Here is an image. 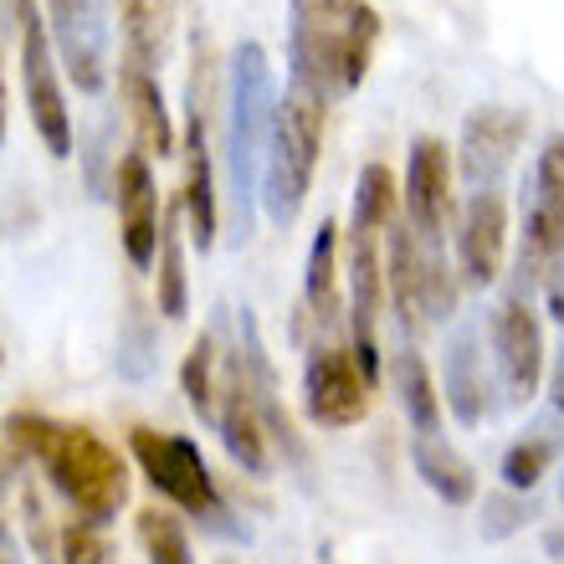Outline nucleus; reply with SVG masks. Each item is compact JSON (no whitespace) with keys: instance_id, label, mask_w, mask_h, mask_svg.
I'll return each mask as SVG.
<instances>
[{"instance_id":"aec40b11","label":"nucleus","mask_w":564,"mask_h":564,"mask_svg":"<svg viewBox=\"0 0 564 564\" xmlns=\"http://www.w3.org/2000/svg\"><path fill=\"white\" fill-rule=\"evenodd\" d=\"M119 93H123V108H129V123H134V139H139V154H175V123H170V108H164V93H160V77L123 62V77H119Z\"/></svg>"},{"instance_id":"4be33fe9","label":"nucleus","mask_w":564,"mask_h":564,"mask_svg":"<svg viewBox=\"0 0 564 564\" xmlns=\"http://www.w3.org/2000/svg\"><path fill=\"white\" fill-rule=\"evenodd\" d=\"M180 216L185 206H170L160 216V288H154V303L170 324H180L191 313V278H185V231H180Z\"/></svg>"},{"instance_id":"a878e982","label":"nucleus","mask_w":564,"mask_h":564,"mask_svg":"<svg viewBox=\"0 0 564 564\" xmlns=\"http://www.w3.org/2000/svg\"><path fill=\"white\" fill-rule=\"evenodd\" d=\"M134 534H139V550H144L149 564H195L185 523H180L175 513H164V508H139Z\"/></svg>"},{"instance_id":"e433bc0d","label":"nucleus","mask_w":564,"mask_h":564,"mask_svg":"<svg viewBox=\"0 0 564 564\" xmlns=\"http://www.w3.org/2000/svg\"><path fill=\"white\" fill-rule=\"evenodd\" d=\"M560 503H564V477H560Z\"/></svg>"},{"instance_id":"bb28decb","label":"nucleus","mask_w":564,"mask_h":564,"mask_svg":"<svg viewBox=\"0 0 564 564\" xmlns=\"http://www.w3.org/2000/svg\"><path fill=\"white\" fill-rule=\"evenodd\" d=\"M395 216V175L390 164H365L355 180V216H349V231H380Z\"/></svg>"},{"instance_id":"0eeeda50","label":"nucleus","mask_w":564,"mask_h":564,"mask_svg":"<svg viewBox=\"0 0 564 564\" xmlns=\"http://www.w3.org/2000/svg\"><path fill=\"white\" fill-rule=\"evenodd\" d=\"M370 380L359 375L355 355L339 349V344H318L308 349V365H303V411H308L313 426H359L370 416Z\"/></svg>"},{"instance_id":"b1692460","label":"nucleus","mask_w":564,"mask_h":564,"mask_svg":"<svg viewBox=\"0 0 564 564\" xmlns=\"http://www.w3.org/2000/svg\"><path fill=\"white\" fill-rule=\"evenodd\" d=\"M180 390L200 421L216 426V401H221V355H216V334H200L191 355L180 359Z\"/></svg>"},{"instance_id":"2eb2a0df","label":"nucleus","mask_w":564,"mask_h":564,"mask_svg":"<svg viewBox=\"0 0 564 564\" xmlns=\"http://www.w3.org/2000/svg\"><path fill=\"white\" fill-rule=\"evenodd\" d=\"M508 247V200L503 191H473L457 226V268L473 288H488L503 272Z\"/></svg>"},{"instance_id":"f257e3e1","label":"nucleus","mask_w":564,"mask_h":564,"mask_svg":"<svg viewBox=\"0 0 564 564\" xmlns=\"http://www.w3.org/2000/svg\"><path fill=\"white\" fill-rule=\"evenodd\" d=\"M6 446L21 457L42 462L52 488L73 503L83 523H113L129 503V473L123 457L93 426H67V421L36 416V411H11L6 416Z\"/></svg>"},{"instance_id":"ea45409f","label":"nucleus","mask_w":564,"mask_h":564,"mask_svg":"<svg viewBox=\"0 0 564 564\" xmlns=\"http://www.w3.org/2000/svg\"><path fill=\"white\" fill-rule=\"evenodd\" d=\"M0 365H6V355H0Z\"/></svg>"},{"instance_id":"393cba45","label":"nucleus","mask_w":564,"mask_h":564,"mask_svg":"<svg viewBox=\"0 0 564 564\" xmlns=\"http://www.w3.org/2000/svg\"><path fill=\"white\" fill-rule=\"evenodd\" d=\"M334 282H339V226L324 221L313 231L308 272H303V303H308V313L318 324L334 318Z\"/></svg>"},{"instance_id":"9d476101","label":"nucleus","mask_w":564,"mask_h":564,"mask_svg":"<svg viewBox=\"0 0 564 564\" xmlns=\"http://www.w3.org/2000/svg\"><path fill=\"white\" fill-rule=\"evenodd\" d=\"M46 36L57 46L62 67L77 83V93H104V21L93 0H46Z\"/></svg>"},{"instance_id":"20e7f679","label":"nucleus","mask_w":564,"mask_h":564,"mask_svg":"<svg viewBox=\"0 0 564 564\" xmlns=\"http://www.w3.org/2000/svg\"><path fill=\"white\" fill-rule=\"evenodd\" d=\"M324 119H328L324 98L297 88L282 93L268 139V160H262V191H257L262 210L278 226H293L313 191V170H318V149H324Z\"/></svg>"},{"instance_id":"412c9836","label":"nucleus","mask_w":564,"mask_h":564,"mask_svg":"<svg viewBox=\"0 0 564 564\" xmlns=\"http://www.w3.org/2000/svg\"><path fill=\"white\" fill-rule=\"evenodd\" d=\"M411 467L446 508H467L477 498V473L457 446H446L442 436H416L411 442Z\"/></svg>"},{"instance_id":"f704fd0d","label":"nucleus","mask_w":564,"mask_h":564,"mask_svg":"<svg viewBox=\"0 0 564 564\" xmlns=\"http://www.w3.org/2000/svg\"><path fill=\"white\" fill-rule=\"evenodd\" d=\"M0 144H6V73H0Z\"/></svg>"},{"instance_id":"72a5a7b5","label":"nucleus","mask_w":564,"mask_h":564,"mask_svg":"<svg viewBox=\"0 0 564 564\" xmlns=\"http://www.w3.org/2000/svg\"><path fill=\"white\" fill-rule=\"evenodd\" d=\"M544 554L564 564V529H550V534H544Z\"/></svg>"},{"instance_id":"4468645a","label":"nucleus","mask_w":564,"mask_h":564,"mask_svg":"<svg viewBox=\"0 0 564 564\" xmlns=\"http://www.w3.org/2000/svg\"><path fill=\"white\" fill-rule=\"evenodd\" d=\"M529 134V119L519 108H477L462 123V175L473 191H498V175L508 170L513 149Z\"/></svg>"},{"instance_id":"a211bd4d","label":"nucleus","mask_w":564,"mask_h":564,"mask_svg":"<svg viewBox=\"0 0 564 564\" xmlns=\"http://www.w3.org/2000/svg\"><path fill=\"white\" fill-rule=\"evenodd\" d=\"M180 0H119V31H123V62L154 73L175 42Z\"/></svg>"},{"instance_id":"f8f14e48","label":"nucleus","mask_w":564,"mask_h":564,"mask_svg":"<svg viewBox=\"0 0 564 564\" xmlns=\"http://www.w3.org/2000/svg\"><path fill=\"white\" fill-rule=\"evenodd\" d=\"M492 355H498V375H503L508 401L539 395V380H544V328H539L529 303L508 297L503 308L492 313Z\"/></svg>"},{"instance_id":"c9c22d12","label":"nucleus","mask_w":564,"mask_h":564,"mask_svg":"<svg viewBox=\"0 0 564 564\" xmlns=\"http://www.w3.org/2000/svg\"><path fill=\"white\" fill-rule=\"evenodd\" d=\"M6 539H11V529H6V508H0V544H6Z\"/></svg>"},{"instance_id":"7ed1b4c3","label":"nucleus","mask_w":564,"mask_h":564,"mask_svg":"<svg viewBox=\"0 0 564 564\" xmlns=\"http://www.w3.org/2000/svg\"><path fill=\"white\" fill-rule=\"evenodd\" d=\"M272 119V62L262 42H241L231 57V98H226V164H231V191H237V237H252L257 191H262V160H268Z\"/></svg>"},{"instance_id":"423d86ee","label":"nucleus","mask_w":564,"mask_h":564,"mask_svg":"<svg viewBox=\"0 0 564 564\" xmlns=\"http://www.w3.org/2000/svg\"><path fill=\"white\" fill-rule=\"evenodd\" d=\"M21 83H26L31 129L46 144V154L52 160H73V113H67V98H62L57 83L52 36H46V21L36 11L21 21Z\"/></svg>"},{"instance_id":"6e6552de","label":"nucleus","mask_w":564,"mask_h":564,"mask_svg":"<svg viewBox=\"0 0 564 564\" xmlns=\"http://www.w3.org/2000/svg\"><path fill=\"white\" fill-rule=\"evenodd\" d=\"M564 252V134L544 139L534 160V191L523 195V257L529 278H544L554 257Z\"/></svg>"},{"instance_id":"c85d7f7f","label":"nucleus","mask_w":564,"mask_h":564,"mask_svg":"<svg viewBox=\"0 0 564 564\" xmlns=\"http://www.w3.org/2000/svg\"><path fill=\"white\" fill-rule=\"evenodd\" d=\"M57 560L62 564H108V560H113V550H108V539H104V529H98V523L73 519L57 534Z\"/></svg>"},{"instance_id":"f03ea898","label":"nucleus","mask_w":564,"mask_h":564,"mask_svg":"<svg viewBox=\"0 0 564 564\" xmlns=\"http://www.w3.org/2000/svg\"><path fill=\"white\" fill-rule=\"evenodd\" d=\"M380 42L370 0H293L288 6V88L339 104L365 83Z\"/></svg>"},{"instance_id":"9b49d317","label":"nucleus","mask_w":564,"mask_h":564,"mask_svg":"<svg viewBox=\"0 0 564 564\" xmlns=\"http://www.w3.org/2000/svg\"><path fill=\"white\" fill-rule=\"evenodd\" d=\"M405 216L426 247H442L446 216H452V154L436 134H421L405 160Z\"/></svg>"},{"instance_id":"6ab92c4d","label":"nucleus","mask_w":564,"mask_h":564,"mask_svg":"<svg viewBox=\"0 0 564 564\" xmlns=\"http://www.w3.org/2000/svg\"><path fill=\"white\" fill-rule=\"evenodd\" d=\"M446 411L462 426H482L488 416V370H482L477 328H457L446 344Z\"/></svg>"},{"instance_id":"473e14b6","label":"nucleus","mask_w":564,"mask_h":564,"mask_svg":"<svg viewBox=\"0 0 564 564\" xmlns=\"http://www.w3.org/2000/svg\"><path fill=\"white\" fill-rule=\"evenodd\" d=\"M550 401H554V416H564V359H560V370H554V380H550Z\"/></svg>"},{"instance_id":"39448f33","label":"nucleus","mask_w":564,"mask_h":564,"mask_svg":"<svg viewBox=\"0 0 564 564\" xmlns=\"http://www.w3.org/2000/svg\"><path fill=\"white\" fill-rule=\"evenodd\" d=\"M129 446H134L139 467H144L149 488L170 498L175 508H185L191 519H206L221 529L226 508L221 492H216V477H210L206 457L191 436H175V431H154V426H134L129 431Z\"/></svg>"},{"instance_id":"dca6fc26","label":"nucleus","mask_w":564,"mask_h":564,"mask_svg":"<svg viewBox=\"0 0 564 564\" xmlns=\"http://www.w3.org/2000/svg\"><path fill=\"white\" fill-rule=\"evenodd\" d=\"M185 221H191V241L200 252L216 247V170H210L206 149V113H200V93L191 83V119H185V191H180Z\"/></svg>"},{"instance_id":"4c0bfd02","label":"nucleus","mask_w":564,"mask_h":564,"mask_svg":"<svg viewBox=\"0 0 564 564\" xmlns=\"http://www.w3.org/2000/svg\"><path fill=\"white\" fill-rule=\"evenodd\" d=\"M0 477H6V457H0Z\"/></svg>"},{"instance_id":"5701e85b","label":"nucleus","mask_w":564,"mask_h":564,"mask_svg":"<svg viewBox=\"0 0 564 564\" xmlns=\"http://www.w3.org/2000/svg\"><path fill=\"white\" fill-rule=\"evenodd\" d=\"M395 390H401V411L416 426V436H436L442 431V395H436V380L416 349L395 355Z\"/></svg>"},{"instance_id":"ddd939ff","label":"nucleus","mask_w":564,"mask_h":564,"mask_svg":"<svg viewBox=\"0 0 564 564\" xmlns=\"http://www.w3.org/2000/svg\"><path fill=\"white\" fill-rule=\"evenodd\" d=\"M119 237L139 272L154 268V257H160V191H154L149 154H139V149H129L119 160Z\"/></svg>"},{"instance_id":"cd10ccee","label":"nucleus","mask_w":564,"mask_h":564,"mask_svg":"<svg viewBox=\"0 0 564 564\" xmlns=\"http://www.w3.org/2000/svg\"><path fill=\"white\" fill-rule=\"evenodd\" d=\"M560 457V442H554L550 431H534V436H523L503 452V488L508 492H534L539 477L550 473V462Z\"/></svg>"},{"instance_id":"c756f323","label":"nucleus","mask_w":564,"mask_h":564,"mask_svg":"<svg viewBox=\"0 0 564 564\" xmlns=\"http://www.w3.org/2000/svg\"><path fill=\"white\" fill-rule=\"evenodd\" d=\"M534 508L523 503L519 492H503V498H488V513H482V539H508L519 534L523 519H529Z\"/></svg>"},{"instance_id":"7c9ffc66","label":"nucleus","mask_w":564,"mask_h":564,"mask_svg":"<svg viewBox=\"0 0 564 564\" xmlns=\"http://www.w3.org/2000/svg\"><path fill=\"white\" fill-rule=\"evenodd\" d=\"M21 508H26V539H31V550H36V560L52 564L57 560V539H52V529H46V513H42V498L36 492H21Z\"/></svg>"},{"instance_id":"f3484780","label":"nucleus","mask_w":564,"mask_h":564,"mask_svg":"<svg viewBox=\"0 0 564 564\" xmlns=\"http://www.w3.org/2000/svg\"><path fill=\"white\" fill-rule=\"evenodd\" d=\"M421 262H426V241L416 237V226L405 216H390L380 268H386V288L401 308V328H421Z\"/></svg>"},{"instance_id":"58836bf2","label":"nucleus","mask_w":564,"mask_h":564,"mask_svg":"<svg viewBox=\"0 0 564 564\" xmlns=\"http://www.w3.org/2000/svg\"><path fill=\"white\" fill-rule=\"evenodd\" d=\"M0 564H15V560H6V554H0Z\"/></svg>"},{"instance_id":"2f4dec72","label":"nucleus","mask_w":564,"mask_h":564,"mask_svg":"<svg viewBox=\"0 0 564 564\" xmlns=\"http://www.w3.org/2000/svg\"><path fill=\"white\" fill-rule=\"evenodd\" d=\"M544 278H550V313L564 324V272L554 268V272H544Z\"/></svg>"},{"instance_id":"1a4fd4ad","label":"nucleus","mask_w":564,"mask_h":564,"mask_svg":"<svg viewBox=\"0 0 564 564\" xmlns=\"http://www.w3.org/2000/svg\"><path fill=\"white\" fill-rule=\"evenodd\" d=\"M216 431H221L226 457L247 467V473H268L272 467V436L257 401V380L241 365V349L221 355V401H216Z\"/></svg>"}]
</instances>
